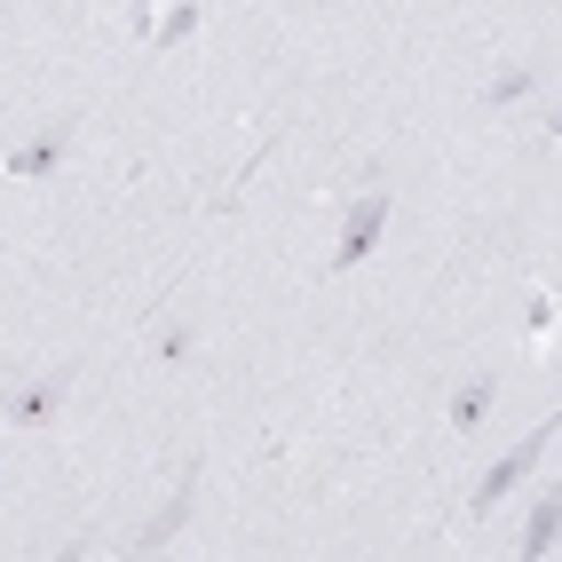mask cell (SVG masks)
Instances as JSON below:
<instances>
[{"label":"cell","mask_w":562,"mask_h":562,"mask_svg":"<svg viewBox=\"0 0 562 562\" xmlns=\"http://www.w3.org/2000/svg\"><path fill=\"white\" fill-rule=\"evenodd\" d=\"M554 436H562V420H539V428L522 436V443H507V452H499L492 468H483V483H475V499H468V515H492V507H499V499L515 492V483H522V475H531V468H539V460L554 452Z\"/></svg>","instance_id":"6da1fadb"},{"label":"cell","mask_w":562,"mask_h":562,"mask_svg":"<svg viewBox=\"0 0 562 562\" xmlns=\"http://www.w3.org/2000/svg\"><path fill=\"white\" fill-rule=\"evenodd\" d=\"M71 143H80V120H71V111H64V120H41V127L9 151V175H16V182H56L64 159H71Z\"/></svg>","instance_id":"7a4b0ae2"},{"label":"cell","mask_w":562,"mask_h":562,"mask_svg":"<svg viewBox=\"0 0 562 562\" xmlns=\"http://www.w3.org/2000/svg\"><path fill=\"white\" fill-rule=\"evenodd\" d=\"M389 191H364V199H349V214H341V238H333V270H364L372 254H381V231H389Z\"/></svg>","instance_id":"3957f363"},{"label":"cell","mask_w":562,"mask_h":562,"mask_svg":"<svg viewBox=\"0 0 562 562\" xmlns=\"http://www.w3.org/2000/svg\"><path fill=\"white\" fill-rule=\"evenodd\" d=\"M71 372H80V364H56V372H41V381H24L16 396H0V420H16V428H48L56 412H64V396H71Z\"/></svg>","instance_id":"277c9868"},{"label":"cell","mask_w":562,"mask_h":562,"mask_svg":"<svg viewBox=\"0 0 562 562\" xmlns=\"http://www.w3.org/2000/svg\"><path fill=\"white\" fill-rule=\"evenodd\" d=\"M191 499H199V460L191 468H182V483H175V499L151 515V522H143V539H135V554H159L175 531H182V522H191Z\"/></svg>","instance_id":"5b68a950"},{"label":"cell","mask_w":562,"mask_h":562,"mask_svg":"<svg viewBox=\"0 0 562 562\" xmlns=\"http://www.w3.org/2000/svg\"><path fill=\"white\" fill-rule=\"evenodd\" d=\"M499 404V372H475V381H460L452 396H443V420H452L460 436H475L483 428V412Z\"/></svg>","instance_id":"8992f818"},{"label":"cell","mask_w":562,"mask_h":562,"mask_svg":"<svg viewBox=\"0 0 562 562\" xmlns=\"http://www.w3.org/2000/svg\"><path fill=\"white\" fill-rule=\"evenodd\" d=\"M554 531H562V492H539L531 499V522H522V562H547Z\"/></svg>","instance_id":"52a82bcc"},{"label":"cell","mask_w":562,"mask_h":562,"mask_svg":"<svg viewBox=\"0 0 562 562\" xmlns=\"http://www.w3.org/2000/svg\"><path fill=\"white\" fill-rule=\"evenodd\" d=\"M531 80H539V71H531V64H515V71H499V80L483 88V103H522V95H531Z\"/></svg>","instance_id":"ba28073f"},{"label":"cell","mask_w":562,"mask_h":562,"mask_svg":"<svg viewBox=\"0 0 562 562\" xmlns=\"http://www.w3.org/2000/svg\"><path fill=\"white\" fill-rule=\"evenodd\" d=\"M199 24H206V9H175V16H159V24H151V41H159V48H175V41H191Z\"/></svg>","instance_id":"9c48e42d"},{"label":"cell","mask_w":562,"mask_h":562,"mask_svg":"<svg viewBox=\"0 0 562 562\" xmlns=\"http://www.w3.org/2000/svg\"><path fill=\"white\" fill-rule=\"evenodd\" d=\"M159 357H167V364H191V357H199L191 325H175V317H167V325H159Z\"/></svg>","instance_id":"30bf717a"},{"label":"cell","mask_w":562,"mask_h":562,"mask_svg":"<svg viewBox=\"0 0 562 562\" xmlns=\"http://www.w3.org/2000/svg\"><path fill=\"white\" fill-rule=\"evenodd\" d=\"M88 547H95V531H71V539H64V554H48V562H88Z\"/></svg>","instance_id":"8fae6325"}]
</instances>
